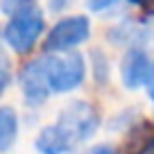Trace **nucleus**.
Wrapping results in <instances>:
<instances>
[{
    "instance_id": "7ed1b4c3",
    "label": "nucleus",
    "mask_w": 154,
    "mask_h": 154,
    "mask_svg": "<svg viewBox=\"0 0 154 154\" xmlns=\"http://www.w3.org/2000/svg\"><path fill=\"white\" fill-rule=\"evenodd\" d=\"M45 72L52 95L72 93L86 82V57L79 52H59V54H43Z\"/></svg>"
},
{
    "instance_id": "6e6552de",
    "label": "nucleus",
    "mask_w": 154,
    "mask_h": 154,
    "mask_svg": "<svg viewBox=\"0 0 154 154\" xmlns=\"http://www.w3.org/2000/svg\"><path fill=\"white\" fill-rule=\"evenodd\" d=\"M20 131V120L18 111L9 104L0 106V154H7L14 149Z\"/></svg>"
},
{
    "instance_id": "9b49d317",
    "label": "nucleus",
    "mask_w": 154,
    "mask_h": 154,
    "mask_svg": "<svg viewBox=\"0 0 154 154\" xmlns=\"http://www.w3.org/2000/svg\"><path fill=\"white\" fill-rule=\"evenodd\" d=\"M29 5H36V0H0V11L5 16H11L14 11L25 9Z\"/></svg>"
},
{
    "instance_id": "f8f14e48",
    "label": "nucleus",
    "mask_w": 154,
    "mask_h": 154,
    "mask_svg": "<svg viewBox=\"0 0 154 154\" xmlns=\"http://www.w3.org/2000/svg\"><path fill=\"white\" fill-rule=\"evenodd\" d=\"M118 2H120V0H84L86 9L93 11V14H104V11L113 9Z\"/></svg>"
},
{
    "instance_id": "39448f33",
    "label": "nucleus",
    "mask_w": 154,
    "mask_h": 154,
    "mask_svg": "<svg viewBox=\"0 0 154 154\" xmlns=\"http://www.w3.org/2000/svg\"><path fill=\"white\" fill-rule=\"evenodd\" d=\"M120 82L127 91L154 86V52L147 48H127L120 59Z\"/></svg>"
},
{
    "instance_id": "4468645a",
    "label": "nucleus",
    "mask_w": 154,
    "mask_h": 154,
    "mask_svg": "<svg viewBox=\"0 0 154 154\" xmlns=\"http://www.w3.org/2000/svg\"><path fill=\"white\" fill-rule=\"evenodd\" d=\"M68 2H70V0H50V2H48V9L54 11V14H59V11H63L68 7Z\"/></svg>"
},
{
    "instance_id": "1a4fd4ad",
    "label": "nucleus",
    "mask_w": 154,
    "mask_h": 154,
    "mask_svg": "<svg viewBox=\"0 0 154 154\" xmlns=\"http://www.w3.org/2000/svg\"><path fill=\"white\" fill-rule=\"evenodd\" d=\"M88 66H91V77L95 79V84H106L109 82V75H111V66H109V59L106 54L102 52L100 48H93L88 52Z\"/></svg>"
},
{
    "instance_id": "9d476101",
    "label": "nucleus",
    "mask_w": 154,
    "mask_h": 154,
    "mask_svg": "<svg viewBox=\"0 0 154 154\" xmlns=\"http://www.w3.org/2000/svg\"><path fill=\"white\" fill-rule=\"evenodd\" d=\"M11 79H14V72H11V63L7 59V54L0 52V97L5 95V91L9 88Z\"/></svg>"
},
{
    "instance_id": "ddd939ff",
    "label": "nucleus",
    "mask_w": 154,
    "mask_h": 154,
    "mask_svg": "<svg viewBox=\"0 0 154 154\" xmlns=\"http://www.w3.org/2000/svg\"><path fill=\"white\" fill-rule=\"evenodd\" d=\"M84 154H118V149L111 143H97V145H93V147H88Z\"/></svg>"
},
{
    "instance_id": "0eeeda50",
    "label": "nucleus",
    "mask_w": 154,
    "mask_h": 154,
    "mask_svg": "<svg viewBox=\"0 0 154 154\" xmlns=\"http://www.w3.org/2000/svg\"><path fill=\"white\" fill-rule=\"evenodd\" d=\"M106 36H109V41L113 45L143 48L147 36H149V27H147V23H143V20H138V18H125V20H120V23L111 25Z\"/></svg>"
},
{
    "instance_id": "f03ea898",
    "label": "nucleus",
    "mask_w": 154,
    "mask_h": 154,
    "mask_svg": "<svg viewBox=\"0 0 154 154\" xmlns=\"http://www.w3.org/2000/svg\"><path fill=\"white\" fill-rule=\"evenodd\" d=\"M45 32V14L38 5H29L25 9L7 16L2 25V41L14 54H29Z\"/></svg>"
},
{
    "instance_id": "2eb2a0df",
    "label": "nucleus",
    "mask_w": 154,
    "mask_h": 154,
    "mask_svg": "<svg viewBox=\"0 0 154 154\" xmlns=\"http://www.w3.org/2000/svg\"><path fill=\"white\" fill-rule=\"evenodd\" d=\"M147 97H149V102H152V106H154V86L147 88Z\"/></svg>"
},
{
    "instance_id": "f257e3e1",
    "label": "nucleus",
    "mask_w": 154,
    "mask_h": 154,
    "mask_svg": "<svg viewBox=\"0 0 154 154\" xmlns=\"http://www.w3.org/2000/svg\"><path fill=\"white\" fill-rule=\"evenodd\" d=\"M102 116L91 102L70 100L52 125H45L34 138L38 154H72L97 134Z\"/></svg>"
},
{
    "instance_id": "423d86ee",
    "label": "nucleus",
    "mask_w": 154,
    "mask_h": 154,
    "mask_svg": "<svg viewBox=\"0 0 154 154\" xmlns=\"http://www.w3.org/2000/svg\"><path fill=\"white\" fill-rule=\"evenodd\" d=\"M18 88L23 93V100L29 106H41L43 102H48L50 93V84H48V72H45V59L43 54L36 59H29L23 63V68L16 75Z\"/></svg>"
},
{
    "instance_id": "20e7f679",
    "label": "nucleus",
    "mask_w": 154,
    "mask_h": 154,
    "mask_svg": "<svg viewBox=\"0 0 154 154\" xmlns=\"http://www.w3.org/2000/svg\"><path fill=\"white\" fill-rule=\"evenodd\" d=\"M91 32H93V25L88 16L84 14L63 16L48 29L43 48L45 52H52V54L72 52V50H77L79 45H84L91 38Z\"/></svg>"
}]
</instances>
